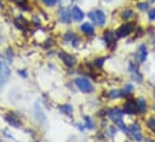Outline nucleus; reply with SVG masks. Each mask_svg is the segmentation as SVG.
<instances>
[{"mask_svg":"<svg viewBox=\"0 0 155 142\" xmlns=\"http://www.w3.org/2000/svg\"><path fill=\"white\" fill-rule=\"evenodd\" d=\"M147 14H148L149 22H155V7H151V8L147 12Z\"/></svg>","mask_w":155,"mask_h":142,"instance_id":"nucleus-28","label":"nucleus"},{"mask_svg":"<svg viewBox=\"0 0 155 142\" xmlns=\"http://www.w3.org/2000/svg\"><path fill=\"white\" fill-rule=\"evenodd\" d=\"M5 55H6V59H7V61L6 63H13L12 60H13V52H12V49L11 48H8L7 51H6V53H5Z\"/></svg>","mask_w":155,"mask_h":142,"instance_id":"nucleus-29","label":"nucleus"},{"mask_svg":"<svg viewBox=\"0 0 155 142\" xmlns=\"http://www.w3.org/2000/svg\"><path fill=\"white\" fill-rule=\"evenodd\" d=\"M137 29V23L131 20V22H124L121 23L116 29H115V35L117 39H124V37H128L130 35L134 34Z\"/></svg>","mask_w":155,"mask_h":142,"instance_id":"nucleus-3","label":"nucleus"},{"mask_svg":"<svg viewBox=\"0 0 155 142\" xmlns=\"http://www.w3.org/2000/svg\"><path fill=\"white\" fill-rule=\"evenodd\" d=\"M57 17H58V22L65 25L71 24V13L70 10L68 7H58L57 10Z\"/></svg>","mask_w":155,"mask_h":142,"instance_id":"nucleus-11","label":"nucleus"},{"mask_svg":"<svg viewBox=\"0 0 155 142\" xmlns=\"http://www.w3.org/2000/svg\"><path fill=\"white\" fill-rule=\"evenodd\" d=\"M76 36H78V34H76L74 30H65V31L63 32V35H62V42H63L64 45H69V46H70V43L73 42V40H74Z\"/></svg>","mask_w":155,"mask_h":142,"instance_id":"nucleus-20","label":"nucleus"},{"mask_svg":"<svg viewBox=\"0 0 155 142\" xmlns=\"http://www.w3.org/2000/svg\"><path fill=\"white\" fill-rule=\"evenodd\" d=\"M82 123L85 125V129H87V130H94V128H96V122L90 116H84Z\"/></svg>","mask_w":155,"mask_h":142,"instance_id":"nucleus-22","label":"nucleus"},{"mask_svg":"<svg viewBox=\"0 0 155 142\" xmlns=\"http://www.w3.org/2000/svg\"><path fill=\"white\" fill-rule=\"evenodd\" d=\"M154 51H155V40H154Z\"/></svg>","mask_w":155,"mask_h":142,"instance_id":"nucleus-34","label":"nucleus"},{"mask_svg":"<svg viewBox=\"0 0 155 142\" xmlns=\"http://www.w3.org/2000/svg\"><path fill=\"white\" fill-rule=\"evenodd\" d=\"M124 116H125V113H124L122 108L119 107V106H114V107H111V108H108L107 118H108L111 123H114V122H116V120H119V119H122Z\"/></svg>","mask_w":155,"mask_h":142,"instance_id":"nucleus-12","label":"nucleus"},{"mask_svg":"<svg viewBox=\"0 0 155 142\" xmlns=\"http://www.w3.org/2000/svg\"><path fill=\"white\" fill-rule=\"evenodd\" d=\"M56 55H57V57L59 58V60H61L65 66H68V67H73V66H75L76 63H78V58H76L74 54H71V53H69V52H67V51L59 49V51L56 52Z\"/></svg>","mask_w":155,"mask_h":142,"instance_id":"nucleus-7","label":"nucleus"},{"mask_svg":"<svg viewBox=\"0 0 155 142\" xmlns=\"http://www.w3.org/2000/svg\"><path fill=\"white\" fill-rule=\"evenodd\" d=\"M41 1H42L44 6L48 7V8H52V7H54L58 4V0H41Z\"/></svg>","mask_w":155,"mask_h":142,"instance_id":"nucleus-26","label":"nucleus"},{"mask_svg":"<svg viewBox=\"0 0 155 142\" xmlns=\"http://www.w3.org/2000/svg\"><path fill=\"white\" fill-rule=\"evenodd\" d=\"M70 13H71V20L74 23H81L86 17V13L79 5H73L70 8Z\"/></svg>","mask_w":155,"mask_h":142,"instance_id":"nucleus-13","label":"nucleus"},{"mask_svg":"<svg viewBox=\"0 0 155 142\" xmlns=\"http://www.w3.org/2000/svg\"><path fill=\"white\" fill-rule=\"evenodd\" d=\"M136 105H137L138 114H147V112L149 110V105H148V100L144 96L136 97Z\"/></svg>","mask_w":155,"mask_h":142,"instance_id":"nucleus-16","label":"nucleus"},{"mask_svg":"<svg viewBox=\"0 0 155 142\" xmlns=\"http://www.w3.org/2000/svg\"><path fill=\"white\" fill-rule=\"evenodd\" d=\"M122 142H127V141H126V140H125V141H122Z\"/></svg>","mask_w":155,"mask_h":142,"instance_id":"nucleus-36","label":"nucleus"},{"mask_svg":"<svg viewBox=\"0 0 155 142\" xmlns=\"http://www.w3.org/2000/svg\"><path fill=\"white\" fill-rule=\"evenodd\" d=\"M12 2H16L17 5H19V4H22V2H25L27 0H11Z\"/></svg>","mask_w":155,"mask_h":142,"instance_id":"nucleus-32","label":"nucleus"},{"mask_svg":"<svg viewBox=\"0 0 155 142\" xmlns=\"http://www.w3.org/2000/svg\"><path fill=\"white\" fill-rule=\"evenodd\" d=\"M76 128L79 129V131H81V132H84L86 129H85V125H84V123H78L76 124Z\"/></svg>","mask_w":155,"mask_h":142,"instance_id":"nucleus-31","label":"nucleus"},{"mask_svg":"<svg viewBox=\"0 0 155 142\" xmlns=\"http://www.w3.org/2000/svg\"><path fill=\"white\" fill-rule=\"evenodd\" d=\"M108 58L107 57H97L94 58V60L92 61V65L96 67V69H103L104 67V64L107 63Z\"/></svg>","mask_w":155,"mask_h":142,"instance_id":"nucleus-24","label":"nucleus"},{"mask_svg":"<svg viewBox=\"0 0 155 142\" xmlns=\"http://www.w3.org/2000/svg\"><path fill=\"white\" fill-rule=\"evenodd\" d=\"M105 97L109 99L110 101H116V100L125 99V95L122 93V89H120V88H111V89H108L105 91Z\"/></svg>","mask_w":155,"mask_h":142,"instance_id":"nucleus-15","label":"nucleus"},{"mask_svg":"<svg viewBox=\"0 0 155 142\" xmlns=\"http://www.w3.org/2000/svg\"><path fill=\"white\" fill-rule=\"evenodd\" d=\"M33 116H34V119L38 122L39 125H44L46 124L47 122V117H46V112L41 105L40 101H36L34 103V107H33Z\"/></svg>","mask_w":155,"mask_h":142,"instance_id":"nucleus-8","label":"nucleus"},{"mask_svg":"<svg viewBox=\"0 0 155 142\" xmlns=\"http://www.w3.org/2000/svg\"><path fill=\"white\" fill-rule=\"evenodd\" d=\"M17 75H18L21 78L27 79L28 76H29V72H28V70H25V69H18V70H17Z\"/></svg>","mask_w":155,"mask_h":142,"instance_id":"nucleus-27","label":"nucleus"},{"mask_svg":"<svg viewBox=\"0 0 155 142\" xmlns=\"http://www.w3.org/2000/svg\"><path fill=\"white\" fill-rule=\"evenodd\" d=\"M75 88L84 93V94H93L94 93V85L93 83L91 82V79L88 77H85V76H78L74 78L73 81Z\"/></svg>","mask_w":155,"mask_h":142,"instance_id":"nucleus-1","label":"nucleus"},{"mask_svg":"<svg viewBox=\"0 0 155 142\" xmlns=\"http://www.w3.org/2000/svg\"><path fill=\"white\" fill-rule=\"evenodd\" d=\"M0 142H1V141H0Z\"/></svg>","mask_w":155,"mask_h":142,"instance_id":"nucleus-38","label":"nucleus"},{"mask_svg":"<svg viewBox=\"0 0 155 142\" xmlns=\"http://www.w3.org/2000/svg\"><path fill=\"white\" fill-rule=\"evenodd\" d=\"M11 77V69L7 65V63L5 60L0 59V90H2V88L6 85V83L8 82Z\"/></svg>","mask_w":155,"mask_h":142,"instance_id":"nucleus-9","label":"nucleus"},{"mask_svg":"<svg viewBox=\"0 0 155 142\" xmlns=\"http://www.w3.org/2000/svg\"><path fill=\"white\" fill-rule=\"evenodd\" d=\"M145 126H147V129L150 132L155 134V116L154 114L147 117V119H145Z\"/></svg>","mask_w":155,"mask_h":142,"instance_id":"nucleus-23","label":"nucleus"},{"mask_svg":"<svg viewBox=\"0 0 155 142\" xmlns=\"http://www.w3.org/2000/svg\"><path fill=\"white\" fill-rule=\"evenodd\" d=\"M121 108H122L124 113L127 114V116H136V114H138L137 105H136V97L131 96V97L125 99Z\"/></svg>","mask_w":155,"mask_h":142,"instance_id":"nucleus-10","label":"nucleus"},{"mask_svg":"<svg viewBox=\"0 0 155 142\" xmlns=\"http://www.w3.org/2000/svg\"><path fill=\"white\" fill-rule=\"evenodd\" d=\"M57 108H58V111H59L62 114H64V116H67V117H73V114H74V107H73L70 103H68V102L57 105Z\"/></svg>","mask_w":155,"mask_h":142,"instance_id":"nucleus-19","label":"nucleus"},{"mask_svg":"<svg viewBox=\"0 0 155 142\" xmlns=\"http://www.w3.org/2000/svg\"><path fill=\"white\" fill-rule=\"evenodd\" d=\"M4 119H5V122H6L10 126H12V128H21V126H22V120H21V118H19L18 116H15V114H12V113H7V114L4 117Z\"/></svg>","mask_w":155,"mask_h":142,"instance_id":"nucleus-17","label":"nucleus"},{"mask_svg":"<svg viewBox=\"0 0 155 142\" xmlns=\"http://www.w3.org/2000/svg\"><path fill=\"white\" fill-rule=\"evenodd\" d=\"M154 97H155V88H154Z\"/></svg>","mask_w":155,"mask_h":142,"instance_id":"nucleus-35","label":"nucleus"},{"mask_svg":"<svg viewBox=\"0 0 155 142\" xmlns=\"http://www.w3.org/2000/svg\"><path fill=\"white\" fill-rule=\"evenodd\" d=\"M80 31L82 35L87 36V37H93L96 35V26L90 22V20H86V22H82L79 26Z\"/></svg>","mask_w":155,"mask_h":142,"instance_id":"nucleus-14","label":"nucleus"},{"mask_svg":"<svg viewBox=\"0 0 155 142\" xmlns=\"http://www.w3.org/2000/svg\"><path fill=\"white\" fill-rule=\"evenodd\" d=\"M127 71L130 73V78L136 82L137 84H142L143 83V75L140 73L139 69H138V64H136L133 60H130L127 64Z\"/></svg>","mask_w":155,"mask_h":142,"instance_id":"nucleus-6","label":"nucleus"},{"mask_svg":"<svg viewBox=\"0 0 155 142\" xmlns=\"http://www.w3.org/2000/svg\"><path fill=\"white\" fill-rule=\"evenodd\" d=\"M148 55H149L148 46H147L145 43H140V45L137 47V49H136V52H134V54H133V59H132V60H133L136 64L140 65V64H144V63L147 61Z\"/></svg>","mask_w":155,"mask_h":142,"instance_id":"nucleus-5","label":"nucleus"},{"mask_svg":"<svg viewBox=\"0 0 155 142\" xmlns=\"http://www.w3.org/2000/svg\"><path fill=\"white\" fill-rule=\"evenodd\" d=\"M130 138H132L136 142H142L144 140V134L142 131V125L138 120H133L128 125V135Z\"/></svg>","mask_w":155,"mask_h":142,"instance_id":"nucleus-4","label":"nucleus"},{"mask_svg":"<svg viewBox=\"0 0 155 142\" xmlns=\"http://www.w3.org/2000/svg\"><path fill=\"white\" fill-rule=\"evenodd\" d=\"M134 90H136V87H134L133 83H131V82L126 83V84L122 87V93H124V95H125V99L131 97V96L134 94Z\"/></svg>","mask_w":155,"mask_h":142,"instance_id":"nucleus-21","label":"nucleus"},{"mask_svg":"<svg viewBox=\"0 0 155 142\" xmlns=\"http://www.w3.org/2000/svg\"><path fill=\"white\" fill-rule=\"evenodd\" d=\"M136 17V12L133 8L131 7H125L121 12H120V18L122 22H131L133 18Z\"/></svg>","mask_w":155,"mask_h":142,"instance_id":"nucleus-18","label":"nucleus"},{"mask_svg":"<svg viewBox=\"0 0 155 142\" xmlns=\"http://www.w3.org/2000/svg\"><path fill=\"white\" fill-rule=\"evenodd\" d=\"M0 58H1V53H0Z\"/></svg>","mask_w":155,"mask_h":142,"instance_id":"nucleus-37","label":"nucleus"},{"mask_svg":"<svg viewBox=\"0 0 155 142\" xmlns=\"http://www.w3.org/2000/svg\"><path fill=\"white\" fill-rule=\"evenodd\" d=\"M148 142H155V138H150Z\"/></svg>","mask_w":155,"mask_h":142,"instance_id":"nucleus-33","label":"nucleus"},{"mask_svg":"<svg viewBox=\"0 0 155 142\" xmlns=\"http://www.w3.org/2000/svg\"><path fill=\"white\" fill-rule=\"evenodd\" d=\"M136 7L140 12H148L151 8V4L149 1H139L136 4Z\"/></svg>","mask_w":155,"mask_h":142,"instance_id":"nucleus-25","label":"nucleus"},{"mask_svg":"<svg viewBox=\"0 0 155 142\" xmlns=\"http://www.w3.org/2000/svg\"><path fill=\"white\" fill-rule=\"evenodd\" d=\"M71 2H73V0H58L59 7H68Z\"/></svg>","mask_w":155,"mask_h":142,"instance_id":"nucleus-30","label":"nucleus"},{"mask_svg":"<svg viewBox=\"0 0 155 142\" xmlns=\"http://www.w3.org/2000/svg\"><path fill=\"white\" fill-rule=\"evenodd\" d=\"M90 22L97 28H104L107 25V13L101 8H94L87 12Z\"/></svg>","mask_w":155,"mask_h":142,"instance_id":"nucleus-2","label":"nucleus"}]
</instances>
